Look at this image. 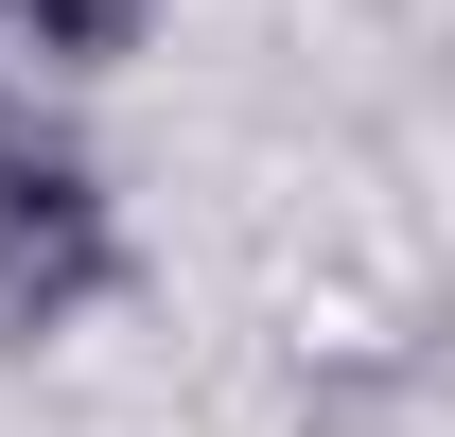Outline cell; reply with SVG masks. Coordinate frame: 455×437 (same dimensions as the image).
Returning a JSON list of instances; mask_svg holds the SVG:
<instances>
[{
	"mask_svg": "<svg viewBox=\"0 0 455 437\" xmlns=\"http://www.w3.org/2000/svg\"><path fill=\"white\" fill-rule=\"evenodd\" d=\"M106 280H123V211H106V175H88V140L0 123V332L88 315Z\"/></svg>",
	"mask_w": 455,
	"mask_h": 437,
	"instance_id": "obj_1",
	"label": "cell"
},
{
	"mask_svg": "<svg viewBox=\"0 0 455 437\" xmlns=\"http://www.w3.org/2000/svg\"><path fill=\"white\" fill-rule=\"evenodd\" d=\"M140 18H158V0H0V36H36V53H70V70L140 53Z\"/></svg>",
	"mask_w": 455,
	"mask_h": 437,
	"instance_id": "obj_2",
	"label": "cell"
}]
</instances>
